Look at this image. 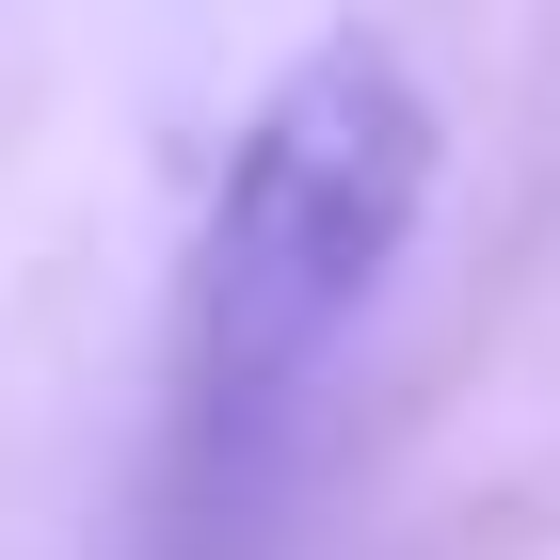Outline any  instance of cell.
<instances>
[{
	"instance_id": "obj_1",
	"label": "cell",
	"mask_w": 560,
	"mask_h": 560,
	"mask_svg": "<svg viewBox=\"0 0 560 560\" xmlns=\"http://www.w3.org/2000/svg\"><path fill=\"white\" fill-rule=\"evenodd\" d=\"M432 161H448V129L385 33H320L241 113L209 224H192V320H176L192 432H257L272 400H304V369L385 304L400 241L432 209Z\"/></svg>"
}]
</instances>
